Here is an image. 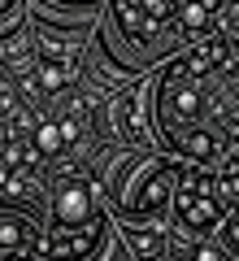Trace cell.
<instances>
[{
    "instance_id": "14",
    "label": "cell",
    "mask_w": 239,
    "mask_h": 261,
    "mask_svg": "<svg viewBox=\"0 0 239 261\" xmlns=\"http://www.w3.org/2000/svg\"><path fill=\"white\" fill-rule=\"evenodd\" d=\"M9 13H13V9H9V5H0V18H9Z\"/></svg>"
},
{
    "instance_id": "2",
    "label": "cell",
    "mask_w": 239,
    "mask_h": 261,
    "mask_svg": "<svg viewBox=\"0 0 239 261\" xmlns=\"http://www.w3.org/2000/svg\"><path fill=\"white\" fill-rule=\"evenodd\" d=\"M170 196H174V222L183 226L187 235L213 231L218 218L226 214V209H235V205L222 200L218 178L204 174V170H178V183H174V192H170Z\"/></svg>"
},
{
    "instance_id": "15",
    "label": "cell",
    "mask_w": 239,
    "mask_h": 261,
    "mask_svg": "<svg viewBox=\"0 0 239 261\" xmlns=\"http://www.w3.org/2000/svg\"><path fill=\"white\" fill-rule=\"evenodd\" d=\"M0 5H9V9H13V5H18V0H0Z\"/></svg>"
},
{
    "instance_id": "10",
    "label": "cell",
    "mask_w": 239,
    "mask_h": 261,
    "mask_svg": "<svg viewBox=\"0 0 239 261\" xmlns=\"http://www.w3.org/2000/svg\"><path fill=\"white\" fill-rule=\"evenodd\" d=\"M218 231H222V244H226V257H235V209L218 218Z\"/></svg>"
},
{
    "instance_id": "9",
    "label": "cell",
    "mask_w": 239,
    "mask_h": 261,
    "mask_svg": "<svg viewBox=\"0 0 239 261\" xmlns=\"http://www.w3.org/2000/svg\"><path fill=\"white\" fill-rule=\"evenodd\" d=\"M61 148H65L61 126H57V122H39V126H35V152H39V157H57Z\"/></svg>"
},
{
    "instance_id": "4",
    "label": "cell",
    "mask_w": 239,
    "mask_h": 261,
    "mask_svg": "<svg viewBox=\"0 0 239 261\" xmlns=\"http://www.w3.org/2000/svg\"><path fill=\"white\" fill-rule=\"evenodd\" d=\"M174 183H178V161H161V166L144 170V178L130 187L135 196H122V214H126L130 222H148V218H156L161 209L170 205Z\"/></svg>"
},
{
    "instance_id": "1",
    "label": "cell",
    "mask_w": 239,
    "mask_h": 261,
    "mask_svg": "<svg viewBox=\"0 0 239 261\" xmlns=\"http://www.w3.org/2000/svg\"><path fill=\"white\" fill-rule=\"evenodd\" d=\"M104 244V214L96 209V196L87 183H61L52 196V231L35 240V261H83Z\"/></svg>"
},
{
    "instance_id": "12",
    "label": "cell",
    "mask_w": 239,
    "mask_h": 261,
    "mask_svg": "<svg viewBox=\"0 0 239 261\" xmlns=\"http://www.w3.org/2000/svg\"><path fill=\"white\" fill-rule=\"evenodd\" d=\"M5 261H35V257H31V252H9Z\"/></svg>"
},
{
    "instance_id": "13",
    "label": "cell",
    "mask_w": 239,
    "mask_h": 261,
    "mask_svg": "<svg viewBox=\"0 0 239 261\" xmlns=\"http://www.w3.org/2000/svg\"><path fill=\"white\" fill-rule=\"evenodd\" d=\"M61 5H92V0H61Z\"/></svg>"
},
{
    "instance_id": "3",
    "label": "cell",
    "mask_w": 239,
    "mask_h": 261,
    "mask_svg": "<svg viewBox=\"0 0 239 261\" xmlns=\"http://www.w3.org/2000/svg\"><path fill=\"white\" fill-rule=\"evenodd\" d=\"M118 31L139 48H152L174 27V0H113Z\"/></svg>"
},
{
    "instance_id": "6",
    "label": "cell",
    "mask_w": 239,
    "mask_h": 261,
    "mask_svg": "<svg viewBox=\"0 0 239 261\" xmlns=\"http://www.w3.org/2000/svg\"><path fill=\"white\" fill-rule=\"evenodd\" d=\"M126 244L135 248L139 261H161V252H166V231L156 222H130L126 226Z\"/></svg>"
},
{
    "instance_id": "8",
    "label": "cell",
    "mask_w": 239,
    "mask_h": 261,
    "mask_svg": "<svg viewBox=\"0 0 239 261\" xmlns=\"http://www.w3.org/2000/svg\"><path fill=\"white\" fill-rule=\"evenodd\" d=\"M70 79H74V61H48V57H39V87L44 92H61Z\"/></svg>"
},
{
    "instance_id": "5",
    "label": "cell",
    "mask_w": 239,
    "mask_h": 261,
    "mask_svg": "<svg viewBox=\"0 0 239 261\" xmlns=\"http://www.w3.org/2000/svg\"><path fill=\"white\" fill-rule=\"evenodd\" d=\"M118 122H122V130H126L135 144H148L152 140V126H148V87H135L130 96H122V105H118Z\"/></svg>"
},
{
    "instance_id": "11",
    "label": "cell",
    "mask_w": 239,
    "mask_h": 261,
    "mask_svg": "<svg viewBox=\"0 0 239 261\" xmlns=\"http://www.w3.org/2000/svg\"><path fill=\"white\" fill-rule=\"evenodd\" d=\"M192 261H230V257H222V248H196Z\"/></svg>"
},
{
    "instance_id": "7",
    "label": "cell",
    "mask_w": 239,
    "mask_h": 261,
    "mask_svg": "<svg viewBox=\"0 0 239 261\" xmlns=\"http://www.w3.org/2000/svg\"><path fill=\"white\" fill-rule=\"evenodd\" d=\"M35 226L18 214H0V252H31L35 248Z\"/></svg>"
}]
</instances>
